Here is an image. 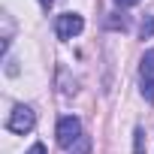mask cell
<instances>
[{"label": "cell", "instance_id": "1", "mask_svg": "<svg viewBox=\"0 0 154 154\" xmlns=\"http://www.w3.org/2000/svg\"><path fill=\"white\" fill-rule=\"evenodd\" d=\"M33 124H36V112L30 109V106H12V112H9V118H6V130L9 133H18V136H24V133H30L33 130Z\"/></svg>", "mask_w": 154, "mask_h": 154}, {"label": "cell", "instance_id": "2", "mask_svg": "<svg viewBox=\"0 0 154 154\" xmlns=\"http://www.w3.org/2000/svg\"><path fill=\"white\" fill-rule=\"evenodd\" d=\"M82 136H85V133H82V121L75 118V115H63V118L57 121V145H60V148L69 151Z\"/></svg>", "mask_w": 154, "mask_h": 154}, {"label": "cell", "instance_id": "3", "mask_svg": "<svg viewBox=\"0 0 154 154\" xmlns=\"http://www.w3.org/2000/svg\"><path fill=\"white\" fill-rule=\"evenodd\" d=\"M139 91L148 103H154V48H148L139 60Z\"/></svg>", "mask_w": 154, "mask_h": 154}, {"label": "cell", "instance_id": "4", "mask_svg": "<svg viewBox=\"0 0 154 154\" xmlns=\"http://www.w3.org/2000/svg\"><path fill=\"white\" fill-rule=\"evenodd\" d=\"M82 30H85V18H82L79 12H63V15H57V21H54L57 39H72V36H79Z\"/></svg>", "mask_w": 154, "mask_h": 154}, {"label": "cell", "instance_id": "5", "mask_svg": "<svg viewBox=\"0 0 154 154\" xmlns=\"http://www.w3.org/2000/svg\"><path fill=\"white\" fill-rule=\"evenodd\" d=\"M127 24H130V21H127L124 12H112V18H106V27H109V30H127Z\"/></svg>", "mask_w": 154, "mask_h": 154}, {"label": "cell", "instance_id": "6", "mask_svg": "<svg viewBox=\"0 0 154 154\" xmlns=\"http://www.w3.org/2000/svg\"><path fill=\"white\" fill-rule=\"evenodd\" d=\"M133 154H145V127L133 130Z\"/></svg>", "mask_w": 154, "mask_h": 154}, {"label": "cell", "instance_id": "7", "mask_svg": "<svg viewBox=\"0 0 154 154\" xmlns=\"http://www.w3.org/2000/svg\"><path fill=\"white\" fill-rule=\"evenodd\" d=\"M69 154H91V136H82L79 142L69 148Z\"/></svg>", "mask_w": 154, "mask_h": 154}, {"label": "cell", "instance_id": "8", "mask_svg": "<svg viewBox=\"0 0 154 154\" xmlns=\"http://www.w3.org/2000/svg\"><path fill=\"white\" fill-rule=\"evenodd\" d=\"M139 33H142V39H151V36H154V15H148V18L142 21Z\"/></svg>", "mask_w": 154, "mask_h": 154}, {"label": "cell", "instance_id": "9", "mask_svg": "<svg viewBox=\"0 0 154 154\" xmlns=\"http://www.w3.org/2000/svg\"><path fill=\"white\" fill-rule=\"evenodd\" d=\"M27 154H45V145L42 142H36V145H30V151Z\"/></svg>", "mask_w": 154, "mask_h": 154}, {"label": "cell", "instance_id": "10", "mask_svg": "<svg viewBox=\"0 0 154 154\" xmlns=\"http://www.w3.org/2000/svg\"><path fill=\"white\" fill-rule=\"evenodd\" d=\"M115 3H118L121 9H127V6H136V3H139V0H115Z\"/></svg>", "mask_w": 154, "mask_h": 154}, {"label": "cell", "instance_id": "11", "mask_svg": "<svg viewBox=\"0 0 154 154\" xmlns=\"http://www.w3.org/2000/svg\"><path fill=\"white\" fill-rule=\"evenodd\" d=\"M51 3H54V0H39V6H42V9H51Z\"/></svg>", "mask_w": 154, "mask_h": 154}]
</instances>
